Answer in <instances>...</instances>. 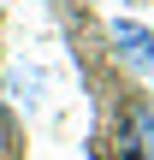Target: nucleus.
<instances>
[{
	"instance_id": "2",
	"label": "nucleus",
	"mask_w": 154,
	"mask_h": 160,
	"mask_svg": "<svg viewBox=\"0 0 154 160\" xmlns=\"http://www.w3.org/2000/svg\"><path fill=\"white\" fill-rule=\"evenodd\" d=\"M131 160H154V113L137 119V142H131Z\"/></svg>"
},
{
	"instance_id": "1",
	"label": "nucleus",
	"mask_w": 154,
	"mask_h": 160,
	"mask_svg": "<svg viewBox=\"0 0 154 160\" xmlns=\"http://www.w3.org/2000/svg\"><path fill=\"white\" fill-rule=\"evenodd\" d=\"M113 42H119V53H125L131 65H142V71L154 65V36L142 24H113Z\"/></svg>"
}]
</instances>
